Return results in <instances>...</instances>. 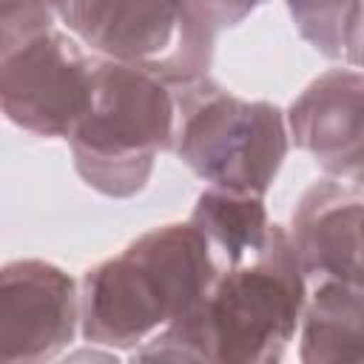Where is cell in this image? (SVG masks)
Listing matches in <instances>:
<instances>
[{
	"mask_svg": "<svg viewBox=\"0 0 364 364\" xmlns=\"http://www.w3.org/2000/svg\"><path fill=\"white\" fill-rule=\"evenodd\" d=\"M358 0H287L299 34L324 57H341Z\"/></svg>",
	"mask_w": 364,
	"mask_h": 364,
	"instance_id": "obj_13",
	"label": "cell"
},
{
	"mask_svg": "<svg viewBox=\"0 0 364 364\" xmlns=\"http://www.w3.org/2000/svg\"><path fill=\"white\" fill-rule=\"evenodd\" d=\"M287 233L304 273L364 290V185L333 173L310 185Z\"/></svg>",
	"mask_w": 364,
	"mask_h": 364,
	"instance_id": "obj_7",
	"label": "cell"
},
{
	"mask_svg": "<svg viewBox=\"0 0 364 364\" xmlns=\"http://www.w3.org/2000/svg\"><path fill=\"white\" fill-rule=\"evenodd\" d=\"M60 20L102 60L159 63L173 51L176 0H68Z\"/></svg>",
	"mask_w": 364,
	"mask_h": 364,
	"instance_id": "obj_8",
	"label": "cell"
},
{
	"mask_svg": "<svg viewBox=\"0 0 364 364\" xmlns=\"http://www.w3.org/2000/svg\"><path fill=\"white\" fill-rule=\"evenodd\" d=\"M264 0H176V46L159 63H151L168 82H191L208 74L213 43L225 28L242 23Z\"/></svg>",
	"mask_w": 364,
	"mask_h": 364,
	"instance_id": "obj_11",
	"label": "cell"
},
{
	"mask_svg": "<svg viewBox=\"0 0 364 364\" xmlns=\"http://www.w3.org/2000/svg\"><path fill=\"white\" fill-rule=\"evenodd\" d=\"M191 222L205 233L213 253L225 264H236L253 256L270 230L264 202L256 193H236L225 188H208L199 193Z\"/></svg>",
	"mask_w": 364,
	"mask_h": 364,
	"instance_id": "obj_12",
	"label": "cell"
},
{
	"mask_svg": "<svg viewBox=\"0 0 364 364\" xmlns=\"http://www.w3.org/2000/svg\"><path fill=\"white\" fill-rule=\"evenodd\" d=\"M80 321L74 279L40 259L9 262L0 273V358L40 361L71 344Z\"/></svg>",
	"mask_w": 364,
	"mask_h": 364,
	"instance_id": "obj_6",
	"label": "cell"
},
{
	"mask_svg": "<svg viewBox=\"0 0 364 364\" xmlns=\"http://www.w3.org/2000/svg\"><path fill=\"white\" fill-rule=\"evenodd\" d=\"M65 3L68 0H0L3 51L28 37L51 31V23L54 17H60Z\"/></svg>",
	"mask_w": 364,
	"mask_h": 364,
	"instance_id": "obj_14",
	"label": "cell"
},
{
	"mask_svg": "<svg viewBox=\"0 0 364 364\" xmlns=\"http://www.w3.org/2000/svg\"><path fill=\"white\" fill-rule=\"evenodd\" d=\"M304 267L290 233L270 225L264 245L216 273L202 299L159 330L139 358L279 361L304 313Z\"/></svg>",
	"mask_w": 364,
	"mask_h": 364,
	"instance_id": "obj_1",
	"label": "cell"
},
{
	"mask_svg": "<svg viewBox=\"0 0 364 364\" xmlns=\"http://www.w3.org/2000/svg\"><path fill=\"white\" fill-rule=\"evenodd\" d=\"M301 361H361L364 358V290L321 279L304 301Z\"/></svg>",
	"mask_w": 364,
	"mask_h": 364,
	"instance_id": "obj_10",
	"label": "cell"
},
{
	"mask_svg": "<svg viewBox=\"0 0 364 364\" xmlns=\"http://www.w3.org/2000/svg\"><path fill=\"white\" fill-rule=\"evenodd\" d=\"M176 91V156L210 188L264 196L287 154V119L270 102L242 100L199 77Z\"/></svg>",
	"mask_w": 364,
	"mask_h": 364,
	"instance_id": "obj_4",
	"label": "cell"
},
{
	"mask_svg": "<svg viewBox=\"0 0 364 364\" xmlns=\"http://www.w3.org/2000/svg\"><path fill=\"white\" fill-rule=\"evenodd\" d=\"M333 176H344V179H353V182L364 185V139H361V145L350 154V159L341 165V171L333 173Z\"/></svg>",
	"mask_w": 364,
	"mask_h": 364,
	"instance_id": "obj_16",
	"label": "cell"
},
{
	"mask_svg": "<svg viewBox=\"0 0 364 364\" xmlns=\"http://www.w3.org/2000/svg\"><path fill=\"white\" fill-rule=\"evenodd\" d=\"M176 91L151 63L100 60L94 97L68 136L74 168L105 196L145 188L156 151L173 148Z\"/></svg>",
	"mask_w": 364,
	"mask_h": 364,
	"instance_id": "obj_3",
	"label": "cell"
},
{
	"mask_svg": "<svg viewBox=\"0 0 364 364\" xmlns=\"http://www.w3.org/2000/svg\"><path fill=\"white\" fill-rule=\"evenodd\" d=\"M219 259L193 222L162 225L85 273L82 336L134 347L185 316L219 273Z\"/></svg>",
	"mask_w": 364,
	"mask_h": 364,
	"instance_id": "obj_2",
	"label": "cell"
},
{
	"mask_svg": "<svg viewBox=\"0 0 364 364\" xmlns=\"http://www.w3.org/2000/svg\"><path fill=\"white\" fill-rule=\"evenodd\" d=\"M293 142L338 173L364 139V71L333 68L313 80L287 111Z\"/></svg>",
	"mask_w": 364,
	"mask_h": 364,
	"instance_id": "obj_9",
	"label": "cell"
},
{
	"mask_svg": "<svg viewBox=\"0 0 364 364\" xmlns=\"http://www.w3.org/2000/svg\"><path fill=\"white\" fill-rule=\"evenodd\" d=\"M97 63L74 37L43 31L3 51L0 102L9 122L37 136H71L94 97Z\"/></svg>",
	"mask_w": 364,
	"mask_h": 364,
	"instance_id": "obj_5",
	"label": "cell"
},
{
	"mask_svg": "<svg viewBox=\"0 0 364 364\" xmlns=\"http://www.w3.org/2000/svg\"><path fill=\"white\" fill-rule=\"evenodd\" d=\"M344 57L353 68L364 71V0H358L355 14L350 20L347 28V40H344Z\"/></svg>",
	"mask_w": 364,
	"mask_h": 364,
	"instance_id": "obj_15",
	"label": "cell"
}]
</instances>
